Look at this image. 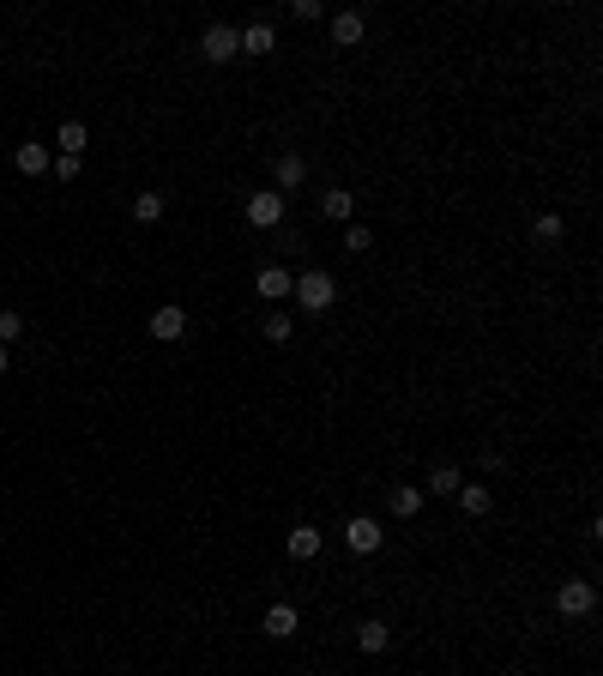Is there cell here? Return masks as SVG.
<instances>
[{"mask_svg": "<svg viewBox=\"0 0 603 676\" xmlns=\"http://www.w3.org/2000/svg\"><path fill=\"white\" fill-rule=\"evenodd\" d=\"M271 49H278V31H271L266 19H260V25H248V31H241V55H271Z\"/></svg>", "mask_w": 603, "mask_h": 676, "instance_id": "cell-10", "label": "cell"}, {"mask_svg": "<svg viewBox=\"0 0 603 676\" xmlns=\"http://www.w3.org/2000/svg\"><path fill=\"white\" fill-rule=\"evenodd\" d=\"M254 290H260L266 303H284V296H296V272H284V266H266L260 278H254Z\"/></svg>", "mask_w": 603, "mask_h": 676, "instance_id": "cell-6", "label": "cell"}, {"mask_svg": "<svg viewBox=\"0 0 603 676\" xmlns=\"http://www.w3.org/2000/svg\"><path fill=\"white\" fill-rule=\"evenodd\" d=\"M363 31H369V25H363V12H338V19H332V42H338V49H356V42H363Z\"/></svg>", "mask_w": 603, "mask_h": 676, "instance_id": "cell-9", "label": "cell"}, {"mask_svg": "<svg viewBox=\"0 0 603 676\" xmlns=\"http://www.w3.org/2000/svg\"><path fill=\"white\" fill-rule=\"evenodd\" d=\"M453 502L465 507L470 519H483V513H489V507H495V495H489V489H483V483H459V495H453Z\"/></svg>", "mask_w": 603, "mask_h": 676, "instance_id": "cell-11", "label": "cell"}, {"mask_svg": "<svg viewBox=\"0 0 603 676\" xmlns=\"http://www.w3.org/2000/svg\"><path fill=\"white\" fill-rule=\"evenodd\" d=\"M459 483H465V477L453 472V465H435V472H429V483H423V489H429V495H459Z\"/></svg>", "mask_w": 603, "mask_h": 676, "instance_id": "cell-15", "label": "cell"}, {"mask_svg": "<svg viewBox=\"0 0 603 676\" xmlns=\"http://www.w3.org/2000/svg\"><path fill=\"white\" fill-rule=\"evenodd\" d=\"M278 188H302V175H308V164H302V151H278Z\"/></svg>", "mask_w": 603, "mask_h": 676, "instance_id": "cell-13", "label": "cell"}, {"mask_svg": "<svg viewBox=\"0 0 603 676\" xmlns=\"http://www.w3.org/2000/svg\"><path fill=\"white\" fill-rule=\"evenodd\" d=\"M393 513H399V519L423 513V489H416V483H399V489H393Z\"/></svg>", "mask_w": 603, "mask_h": 676, "instance_id": "cell-16", "label": "cell"}, {"mask_svg": "<svg viewBox=\"0 0 603 676\" xmlns=\"http://www.w3.org/2000/svg\"><path fill=\"white\" fill-rule=\"evenodd\" d=\"M19 333H25V320H19L12 308H0V344H6V338H19Z\"/></svg>", "mask_w": 603, "mask_h": 676, "instance_id": "cell-23", "label": "cell"}, {"mask_svg": "<svg viewBox=\"0 0 603 676\" xmlns=\"http://www.w3.org/2000/svg\"><path fill=\"white\" fill-rule=\"evenodd\" d=\"M12 164L25 169V175H42V169H55V157H49L42 145H19V151H12Z\"/></svg>", "mask_w": 603, "mask_h": 676, "instance_id": "cell-14", "label": "cell"}, {"mask_svg": "<svg viewBox=\"0 0 603 676\" xmlns=\"http://www.w3.org/2000/svg\"><path fill=\"white\" fill-rule=\"evenodd\" d=\"M260 628H266L271 641H290V634H296V604H271L266 616H260Z\"/></svg>", "mask_w": 603, "mask_h": 676, "instance_id": "cell-8", "label": "cell"}, {"mask_svg": "<svg viewBox=\"0 0 603 676\" xmlns=\"http://www.w3.org/2000/svg\"><path fill=\"white\" fill-rule=\"evenodd\" d=\"M266 338H278V344H284V338H290V314H278V308H271V320H266Z\"/></svg>", "mask_w": 603, "mask_h": 676, "instance_id": "cell-24", "label": "cell"}, {"mask_svg": "<svg viewBox=\"0 0 603 676\" xmlns=\"http://www.w3.org/2000/svg\"><path fill=\"white\" fill-rule=\"evenodd\" d=\"M296 303L308 308V314H326V308L338 303L332 272H302V278H296Z\"/></svg>", "mask_w": 603, "mask_h": 676, "instance_id": "cell-1", "label": "cell"}, {"mask_svg": "<svg viewBox=\"0 0 603 676\" xmlns=\"http://www.w3.org/2000/svg\"><path fill=\"white\" fill-rule=\"evenodd\" d=\"M386 641H393L386 622H363V628H356V646H363V652H386Z\"/></svg>", "mask_w": 603, "mask_h": 676, "instance_id": "cell-17", "label": "cell"}, {"mask_svg": "<svg viewBox=\"0 0 603 676\" xmlns=\"http://www.w3.org/2000/svg\"><path fill=\"white\" fill-rule=\"evenodd\" d=\"M134 218H139V224H157V218H164V194H139Z\"/></svg>", "mask_w": 603, "mask_h": 676, "instance_id": "cell-18", "label": "cell"}, {"mask_svg": "<svg viewBox=\"0 0 603 676\" xmlns=\"http://www.w3.org/2000/svg\"><path fill=\"white\" fill-rule=\"evenodd\" d=\"M248 224L254 230H278L284 224V194H248Z\"/></svg>", "mask_w": 603, "mask_h": 676, "instance_id": "cell-4", "label": "cell"}, {"mask_svg": "<svg viewBox=\"0 0 603 676\" xmlns=\"http://www.w3.org/2000/svg\"><path fill=\"white\" fill-rule=\"evenodd\" d=\"M344 248H350V254L374 248V230H369V224H350V230H344Z\"/></svg>", "mask_w": 603, "mask_h": 676, "instance_id": "cell-21", "label": "cell"}, {"mask_svg": "<svg viewBox=\"0 0 603 676\" xmlns=\"http://www.w3.org/2000/svg\"><path fill=\"white\" fill-rule=\"evenodd\" d=\"M380 538H386V532H380V526H374L369 513H356V519H350V526H344V543H350V549H356V556H374V549H380Z\"/></svg>", "mask_w": 603, "mask_h": 676, "instance_id": "cell-5", "label": "cell"}, {"mask_svg": "<svg viewBox=\"0 0 603 676\" xmlns=\"http://www.w3.org/2000/svg\"><path fill=\"white\" fill-rule=\"evenodd\" d=\"M555 610H561V616H592V610H598V586H592V580H568V586L555 592Z\"/></svg>", "mask_w": 603, "mask_h": 676, "instance_id": "cell-3", "label": "cell"}, {"mask_svg": "<svg viewBox=\"0 0 603 676\" xmlns=\"http://www.w3.org/2000/svg\"><path fill=\"white\" fill-rule=\"evenodd\" d=\"M0 374H6V344H0Z\"/></svg>", "mask_w": 603, "mask_h": 676, "instance_id": "cell-25", "label": "cell"}, {"mask_svg": "<svg viewBox=\"0 0 603 676\" xmlns=\"http://www.w3.org/2000/svg\"><path fill=\"white\" fill-rule=\"evenodd\" d=\"M61 157H85V127H79V121L61 127Z\"/></svg>", "mask_w": 603, "mask_h": 676, "instance_id": "cell-19", "label": "cell"}, {"mask_svg": "<svg viewBox=\"0 0 603 676\" xmlns=\"http://www.w3.org/2000/svg\"><path fill=\"white\" fill-rule=\"evenodd\" d=\"M561 230H568V224H561L555 211H549V218H537V224H531V236H537V242H561Z\"/></svg>", "mask_w": 603, "mask_h": 676, "instance_id": "cell-20", "label": "cell"}, {"mask_svg": "<svg viewBox=\"0 0 603 676\" xmlns=\"http://www.w3.org/2000/svg\"><path fill=\"white\" fill-rule=\"evenodd\" d=\"M187 333V314H181V308L169 303V308H157V314H151V338H164V344H175V338Z\"/></svg>", "mask_w": 603, "mask_h": 676, "instance_id": "cell-7", "label": "cell"}, {"mask_svg": "<svg viewBox=\"0 0 603 676\" xmlns=\"http://www.w3.org/2000/svg\"><path fill=\"white\" fill-rule=\"evenodd\" d=\"M200 55L211 67H224L230 55H241V31H235V25H211V31L200 36Z\"/></svg>", "mask_w": 603, "mask_h": 676, "instance_id": "cell-2", "label": "cell"}, {"mask_svg": "<svg viewBox=\"0 0 603 676\" xmlns=\"http://www.w3.org/2000/svg\"><path fill=\"white\" fill-rule=\"evenodd\" d=\"M326 218H338V224H344V218H350V194H344V188H332V194H326Z\"/></svg>", "mask_w": 603, "mask_h": 676, "instance_id": "cell-22", "label": "cell"}, {"mask_svg": "<svg viewBox=\"0 0 603 676\" xmlns=\"http://www.w3.org/2000/svg\"><path fill=\"white\" fill-rule=\"evenodd\" d=\"M320 532H314V526H296V532H290V543H284V549H290V556H296V562H314V556H320Z\"/></svg>", "mask_w": 603, "mask_h": 676, "instance_id": "cell-12", "label": "cell"}]
</instances>
